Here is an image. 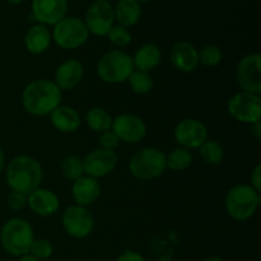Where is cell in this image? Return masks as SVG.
Masks as SVG:
<instances>
[{
	"label": "cell",
	"instance_id": "cell-24",
	"mask_svg": "<svg viewBox=\"0 0 261 261\" xmlns=\"http://www.w3.org/2000/svg\"><path fill=\"white\" fill-rule=\"evenodd\" d=\"M86 122L89 129L96 133H105L111 129L112 117L101 107H93L86 115Z\"/></svg>",
	"mask_w": 261,
	"mask_h": 261
},
{
	"label": "cell",
	"instance_id": "cell-9",
	"mask_svg": "<svg viewBox=\"0 0 261 261\" xmlns=\"http://www.w3.org/2000/svg\"><path fill=\"white\" fill-rule=\"evenodd\" d=\"M84 24L89 33L103 37L115 25L114 5L109 0H94L86 12Z\"/></svg>",
	"mask_w": 261,
	"mask_h": 261
},
{
	"label": "cell",
	"instance_id": "cell-34",
	"mask_svg": "<svg viewBox=\"0 0 261 261\" xmlns=\"http://www.w3.org/2000/svg\"><path fill=\"white\" fill-rule=\"evenodd\" d=\"M116 261H147L145 257L139 252L134 251V250H126L122 252Z\"/></svg>",
	"mask_w": 261,
	"mask_h": 261
},
{
	"label": "cell",
	"instance_id": "cell-12",
	"mask_svg": "<svg viewBox=\"0 0 261 261\" xmlns=\"http://www.w3.org/2000/svg\"><path fill=\"white\" fill-rule=\"evenodd\" d=\"M175 139L180 147L198 149L208 140V129L200 120L185 119L175 127Z\"/></svg>",
	"mask_w": 261,
	"mask_h": 261
},
{
	"label": "cell",
	"instance_id": "cell-14",
	"mask_svg": "<svg viewBox=\"0 0 261 261\" xmlns=\"http://www.w3.org/2000/svg\"><path fill=\"white\" fill-rule=\"evenodd\" d=\"M117 165V155L114 150L94 149L89 152L83 160L84 173L93 178H101L110 175Z\"/></svg>",
	"mask_w": 261,
	"mask_h": 261
},
{
	"label": "cell",
	"instance_id": "cell-19",
	"mask_svg": "<svg viewBox=\"0 0 261 261\" xmlns=\"http://www.w3.org/2000/svg\"><path fill=\"white\" fill-rule=\"evenodd\" d=\"M71 195L76 205H91L101 195V185L96 178L82 176L81 178L74 181L71 186Z\"/></svg>",
	"mask_w": 261,
	"mask_h": 261
},
{
	"label": "cell",
	"instance_id": "cell-39",
	"mask_svg": "<svg viewBox=\"0 0 261 261\" xmlns=\"http://www.w3.org/2000/svg\"><path fill=\"white\" fill-rule=\"evenodd\" d=\"M10 5H19L20 3H23L24 0H7Z\"/></svg>",
	"mask_w": 261,
	"mask_h": 261
},
{
	"label": "cell",
	"instance_id": "cell-6",
	"mask_svg": "<svg viewBox=\"0 0 261 261\" xmlns=\"http://www.w3.org/2000/svg\"><path fill=\"white\" fill-rule=\"evenodd\" d=\"M166 154L155 148H144L132 157L129 171L135 178L142 181L153 180L166 171Z\"/></svg>",
	"mask_w": 261,
	"mask_h": 261
},
{
	"label": "cell",
	"instance_id": "cell-26",
	"mask_svg": "<svg viewBox=\"0 0 261 261\" xmlns=\"http://www.w3.org/2000/svg\"><path fill=\"white\" fill-rule=\"evenodd\" d=\"M127 81H129L130 88L137 94L149 93L152 91L153 86H154V82H153V78L150 76V74L140 70L133 71L132 75L129 76Z\"/></svg>",
	"mask_w": 261,
	"mask_h": 261
},
{
	"label": "cell",
	"instance_id": "cell-31",
	"mask_svg": "<svg viewBox=\"0 0 261 261\" xmlns=\"http://www.w3.org/2000/svg\"><path fill=\"white\" fill-rule=\"evenodd\" d=\"M28 254L32 255L33 257H36V259H38L40 261L47 260L53 256L54 246L50 241H47V240L35 239V241L31 245V249Z\"/></svg>",
	"mask_w": 261,
	"mask_h": 261
},
{
	"label": "cell",
	"instance_id": "cell-20",
	"mask_svg": "<svg viewBox=\"0 0 261 261\" xmlns=\"http://www.w3.org/2000/svg\"><path fill=\"white\" fill-rule=\"evenodd\" d=\"M51 41H53V36L47 25L35 24L25 33L24 45L30 54L41 55L50 47Z\"/></svg>",
	"mask_w": 261,
	"mask_h": 261
},
{
	"label": "cell",
	"instance_id": "cell-5",
	"mask_svg": "<svg viewBox=\"0 0 261 261\" xmlns=\"http://www.w3.org/2000/svg\"><path fill=\"white\" fill-rule=\"evenodd\" d=\"M226 211L236 221H246L255 214L260 204V193L250 185H236L226 195Z\"/></svg>",
	"mask_w": 261,
	"mask_h": 261
},
{
	"label": "cell",
	"instance_id": "cell-8",
	"mask_svg": "<svg viewBox=\"0 0 261 261\" xmlns=\"http://www.w3.org/2000/svg\"><path fill=\"white\" fill-rule=\"evenodd\" d=\"M229 115L237 121L245 124H257L261 119V98L260 94L239 92L228 99L227 103Z\"/></svg>",
	"mask_w": 261,
	"mask_h": 261
},
{
	"label": "cell",
	"instance_id": "cell-13",
	"mask_svg": "<svg viewBox=\"0 0 261 261\" xmlns=\"http://www.w3.org/2000/svg\"><path fill=\"white\" fill-rule=\"evenodd\" d=\"M111 130L116 134L119 140L130 144L140 142L147 134L144 121L133 114H121L112 119Z\"/></svg>",
	"mask_w": 261,
	"mask_h": 261
},
{
	"label": "cell",
	"instance_id": "cell-2",
	"mask_svg": "<svg viewBox=\"0 0 261 261\" xmlns=\"http://www.w3.org/2000/svg\"><path fill=\"white\" fill-rule=\"evenodd\" d=\"M61 102V91L54 82L37 79L27 84L22 93L25 111L35 116L50 115Z\"/></svg>",
	"mask_w": 261,
	"mask_h": 261
},
{
	"label": "cell",
	"instance_id": "cell-28",
	"mask_svg": "<svg viewBox=\"0 0 261 261\" xmlns=\"http://www.w3.org/2000/svg\"><path fill=\"white\" fill-rule=\"evenodd\" d=\"M199 149H200L201 158L208 165H219L223 161V148L216 140H206Z\"/></svg>",
	"mask_w": 261,
	"mask_h": 261
},
{
	"label": "cell",
	"instance_id": "cell-30",
	"mask_svg": "<svg viewBox=\"0 0 261 261\" xmlns=\"http://www.w3.org/2000/svg\"><path fill=\"white\" fill-rule=\"evenodd\" d=\"M107 37H109L110 42L112 43L116 47H125V46L129 45L133 40L132 32L129 31V28L122 27V25L116 24L110 30V32L107 33Z\"/></svg>",
	"mask_w": 261,
	"mask_h": 261
},
{
	"label": "cell",
	"instance_id": "cell-29",
	"mask_svg": "<svg viewBox=\"0 0 261 261\" xmlns=\"http://www.w3.org/2000/svg\"><path fill=\"white\" fill-rule=\"evenodd\" d=\"M222 50L217 45H206L199 51V63L205 66H217L222 61Z\"/></svg>",
	"mask_w": 261,
	"mask_h": 261
},
{
	"label": "cell",
	"instance_id": "cell-40",
	"mask_svg": "<svg viewBox=\"0 0 261 261\" xmlns=\"http://www.w3.org/2000/svg\"><path fill=\"white\" fill-rule=\"evenodd\" d=\"M138 3H148V2H152V0H137Z\"/></svg>",
	"mask_w": 261,
	"mask_h": 261
},
{
	"label": "cell",
	"instance_id": "cell-10",
	"mask_svg": "<svg viewBox=\"0 0 261 261\" xmlns=\"http://www.w3.org/2000/svg\"><path fill=\"white\" fill-rule=\"evenodd\" d=\"M61 223L69 236L74 239H86L93 232L94 218L86 206L71 205L64 211Z\"/></svg>",
	"mask_w": 261,
	"mask_h": 261
},
{
	"label": "cell",
	"instance_id": "cell-37",
	"mask_svg": "<svg viewBox=\"0 0 261 261\" xmlns=\"http://www.w3.org/2000/svg\"><path fill=\"white\" fill-rule=\"evenodd\" d=\"M18 261H40V260L36 259V257H33L32 255L27 254V255H23V256H20Z\"/></svg>",
	"mask_w": 261,
	"mask_h": 261
},
{
	"label": "cell",
	"instance_id": "cell-18",
	"mask_svg": "<svg viewBox=\"0 0 261 261\" xmlns=\"http://www.w3.org/2000/svg\"><path fill=\"white\" fill-rule=\"evenodd\" d=\"M84 69L81 61L75 59L64 61L59 65L55 73V82L60 91H70L75 88L83 79Z\"/></svg>",
	"mask_w": 261,
	"mask_h": 261
},
{
	"label": "cell",
	"instance_id": "cell-23",
	"mask_svg": "<svg viewBox=\"0 0 261 261\" xmlns=\"http://www.w3.org/2000/svg\"><path fill=\"white\" fill-rule=\"evenodd\" d=\"M115 20L122 27H133L142 17V5L137 0H119L114 7Z\"/></svg>",
	"mask_w": 261,
	"mask_h": 261
},
{
	"label": "cell",
	"instance_id": "cell-21",
	"mask_svg": "<svg viewBox=\"0 0 261 261\" xmlns=\"http://www.w3.org/2000/svg\"><path fill=\"white\" fill-rule=\"evenodd\" d=\"M51 124L61 133H74L81 126V116L78 111L69 106H58L50 114Z\"/></svg>",
	"mask_w": 261,
	"mask_h": 261
},
{
	"label": "cell",
	"instance_id": "cell-17",
	"mask_svg": "<svg viewBox=\"0 0 261 261\" xmlns=\"http://www.w3.org/2000/svg\"><path fill=\"white\" fill-rule=\"evenodd\" d=\"M170 59L176 69L184 73H190L195 70L199 64V51L193 43L180 41L171 48Z\"/></svg>",
	"mask_w": 261,
	"mask_h": 261
},
{
	"label": "cell",
	"instance_id": "cell-32",
	"mask_svg": "<svg viewBox=\"0 0 261 261\" xmlns=\"http://www.w3.org/2000/svg\"><path fill=\"white\" fill-rule=\"evenodd\" d=\"M27 204V195L23 193H18V191H10L7 196V205L9 209L17 212L23 209Z\"/></svg>",
	"mask_w": 261,
	"mask_h": 261
},
{
	"label": "cell",
	"instance_id": "cell-33",
	"mask_svg": "<svg viewBox=\"0 0 261 261\" xmlns=\"http://www.w3.org/2000/svg\"><path fill=\"white\" fill-rule=\"evenodd\" d=\"M98 142H99V145H101L102 149L114 150L115 148L119 145L120 140H119V138L116 137V134H115V133L110 129V130H107V132L101 133Z\"/></svg>",
	"mask_w": 261,
	"mask_h": 261
},
{
	"label": "cell",
	"instance_id": "cell-35",
	"mask_svg": "<svg viewBox=\"0 0 261 261\" xmlns=\"http://www.w3.org/2000/svg\"><path fill=\"white\" fill-rule=\"evenodd\" d=\"M251 188H254L255 190L259 191L261 190V166L257 165L256 167L254 168L251 173Z\"/></svg>",
	"mask_w": 261,
	"mask_h": 261
},
{
	"label": "cell",
	"instance_id": "cell-25",
	"mask_svg": "<svg viewBox=\"0 0 261 261\" xmlns=\"http://www.w3.org/2000/svg\"><path fill=\"white\" fill-rule=\"evenodd\" d=\"M193 163V154L186 148H175L166 155V167L172 171H185Z\"/></svg>",
	"mask_w": 261,
	"mask_h": 261
},
{
	"label": "cell",
	"instance_id": "cell-38",
	"mask_svg": "<svg viewBox=\"0 0 261 261\" xmlns=\"http://www.w3.org/2000/svg\"><path fill=\"white\" fill-rule=\"evenodd\" d=\"M204 261H226V260H224L223 257H221V256H211V257H208V259L204 260Z\"/></svg>",
	"mask_w": 261,
	"mask_h": 261
},
{
	"label": "cell",
	"instance_id": "cell-22",
	"mask_svg": "<svg viewBox=\"0 0 261 261\" xmlns=\"http://www.w3.org/2000/svg\"><path fill=\"white\" fill-rule=\"evenodd\" d=\"M162 54H161L160 47L154 43H147L139 47L133 58L134 63V69L140 71L149 73L150 70L157 68L161 64Z\"/></svg>",
	"mask_w": 261,
	"mask_h": 261
},
{
	"label": "cell",
	"instance_id": "cell-1",
	"mask_svg": "<svg viewBox=\"0 0 261 261\" xmlns=\"http://www.w3.org/2000/svg\"><path fill=\"white\" fill-rule=\"evenodd\" d=\"M42 178V166L30 155H17L7 166L5 180L13 191L28 195L40 188Z\"/></svg>",
	"mask_w": 261,
	"mask_h": 261
},
{
	"label": "cell",
	"instance_id": "cell-16",
	"mask_svg": "<svg viewBox=\"0 0 261 261\" xmlns=\"http://www.w3.org/2000/svg\"><path fill=\"white\" fill-rule=\"evenodd\" d=\"M27 204L31 211L40 217H50L58 212L60 200L54 191L47 189H36L27 195Z\"/></svg>",
	"mask_w": 261,
	"mask_h": 261
},
{
	"label": "cell",
	"instance_id": "cell-15",
	"mask_svg": "<svg viewBox=\"0 0 261 261\" xmlns=\"http://www.w3.org/2000/svg\"><path fill=\"white\" fill-rule=\"evenodd\" d=\"M32 17L40 24L55 25L68 13V0H32Z\"/></svg>",
	"mask_w": 261,
	"mask_h": 261
},
{
	"label": "cell",
	"instance_id": "cell-4",
	"mask_svg": "<svg viewBox=\"0 0 261 261\" xmlns=\"http://www.w3.org/2000/svg\"><path fill=\"white\" fill-rule=\"evenodd\" d=\"M133 58L121 50H112L105 54L97 64V74L105 83H124L134 71Z\"/></svg>",
	"mask_w": 261,
	"mask_h": 261
},
{
	"label": "cell",
	"instance_id": "cell-27",
	"mask_svg": "<svg viewBox=\"0 0 261 261\" xmlns=\"http://www.w3.org/2000/svg\"><path fill=\"white\" fill-rule=\"evenodd\" d=\"M61 173L64 177L68 180L75 181L84 176V167H83V160H81L76 155H66L63 161H61Z\"/></svg>",
	"mask_w": 261,
	"mask_h": 261
},
{
	"label": "cell",
	"instance_id": "cell-3",
	"mask_svg": "<svg viewBox=\"0 0 261 261\" xmlns=\"http://www.w3.org/2000/svg\"><path fill=\"white\" fill-rule=\"evenodd\" d=\"M35 241L33 228L22 218H12L5 222L0 231V242L8 254L12 256H23L30 252L31 245Z\"/></svg>",
	"mask_w": 261,
	"mask_h": 261
},
{
	"label": "cell",
	"instance_id": "cell-36",
	"mask_svg": "<svg viewBox=\"0 0 261 261\" xmlns=\"http://www.w3.org/2000/svg\"><path fill=\"white\" fill-rule=\"evenodd\" d=\"M4 166H5V155H4V152H3V149L0 148V173H2L3 170H4Z\"/></svg>",
	"mask_w": 261,
	"mask_h": 261
},
{
	"label": "cell",
	"instance_id": "cell-7",
	"mask_svg": "<svg viewBox=\"0 0 261 261\" xmlns=\"http://www.w3.org/2000/svg\"><path fill=\"white\" fill-rule=\"evenodd\" d=\"M51 36L59 47L74 50L87 42L89 32L82 19L76 17H65L54 25Z\"/></svg>",
	"mask_w": 261,
	"mask_h": 261
},
{
	"label": "cell",
	"instance_id": "cell-11",
	"mask_svg": "<svg viewBox=\"0 0 261 261\" xmlns=\"http://www.w3.org/2000/svg\"><path fill=\"white\" fill-rule=\"evenodd\" d=\"M236 81L244 92L261 93V56L259 54H251L240 60L236 69Z\"/></svg>",
	"mask_w": 261,
	"mask_h": 261
}]
</instances>
